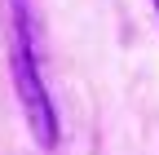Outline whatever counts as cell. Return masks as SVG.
Here are the masks:
<instances>
[{
	"label": "cell",
	"instance_id": "6da1fadb",
	"mask_svg": "<svg viewBox=\"0 0 159 155\" xmlns=\"http://www.w3.org/2000/svg\"><path fill=\"white\" fill-rule=\"evenodd\" d=\"M9 71H13V93L27 115V129L40 146H57V111L49 98L44 71H40V22L31 0H9Z\"/></svg>",
	"mask_w": 159,
	"mask_h": 155
},
{
	"label": "cell",
	"instance_id": "7a4b0ae2",
	"mask_svg": "<svg viewBox=\"0 0 159 155\" xmlns=\"http://www.w3.org/2000/svg\"><path fill=\"white\" fill-rule=\"evenodd\" d=\"M155 13H159V0H155Z\"/></svg>",
	"mask_w": 159,
	"mask_h": 155
}]
</instances>
